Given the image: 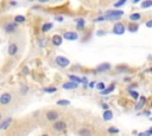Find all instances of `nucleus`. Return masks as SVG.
<instances>
[{
  "instance_id": "obj_13",
  "label": "nucleus",
  "mask_w": 152,
  "mask_h": 136,
  "mask_svg": "<svg viewBox=\"0 0 152 136\" xmlns=\"http://www.w3.org/2000/svg\"><path fill=\"white\" fill-rule=\"evenodd\" d=\"M62 88L64 89V90H74V89H77V88H79V84L69 81V82H66L64 84H63Z\"/></svg>"
},
{
  "instance_id": "obj_41",
  "label": "nucleus",
  "mask_w": 152,
  "mask_h": 136,
  "mask_svg": "<svg viewBox=\"0 0 152 136\" xmlns=\"http://www.w3.org/2000/svg\"><path fill=\"white\" fill-rule=\"evenodd\" d=\"M95 85H96L95 82H91L89 84H88V88H92V89H93V88H95Z\"/></svg>"
},
{
  "instance_id": "obj_37",
  "label": "nucleus",
  "mask_w": 152,
  "mask_h": 136,
  "mask_svg": "<svg viewBox=\"0 0 152 136\" xmlns=\"http://www.w3.org/2000/svg\"><path fill=\"white\" fill-rule=\"evenodd\" d=\"M55 20L58 21V23H62L63 20H64V18H63L62 16H56V17H55Z\"/></svg>"
},
{
  "instance_id": "obj_8",
  "label": "nucleus",
  "mask_w": 152,
  "mask_h": 136,
  "mask_svg": "<svg viewBox=\"0 0 152 136\" xmlns=\"http://www.w3.org/2000/svg\"><path fill=\"white\" fill-rule=\"evenodd\" d=\"M45 116H46V120H48V121H50V122H56V121L58 120V117H59V114L57 113L56 110H49L48 113L45 114Z\"/></svg>"
},
{
  "instance_id": "obj_30",
  "label": "nucleus",
  "mask_w": 152,
  "mask_h": 136,
  "mask_svg": "<svg viewBox=\"0 0 152 136\" xmlns=\"http://www.w3.org/2000/svg\"><path fill=\"white\" fill-rule=\"evenodd\" d=\"M28 92H29V86H28V85H23L21 88H20V95L25 96Z\"/></svg>"
},
{
  "instance_id": "obj_43",
  "label": "nucleus",
  "mask_w": 152,
  "mask_h": 136,
  "mask_svg": "<svg viewBox=\"0 0 152 136\" xmlns=\"http://www.w3.org/2000/svg\"><path fill=\"white\" fill-rule=\"evenodd\" d=\"M118 70H120V71H129L127 68H118Z\"/></svg>"
},
{
  "instance_id": "obj_11",
  "label": "nucleus",
  "mask_w": 152,
  "mask_h": 136,
  "mask_svg": "<svg viewBox=\"0 0 152 136\" xmlns=\"http://www.w3.org/2000/svg\"><path fill=\"white\" fill-rule=\"evenodd\" d=\"M12 122H13V118L12 117H7L4 121H1L0 122V130H6L8 127H11Z\"/></svg>"
},
{
  "instance_id": "obj_16",
  "label": "nucleus",
  "mask_w": 152,
  "mask_h": 136,
  "mask_svg": "<svg viewBox=\"0 0 152 136\" xmlns=\"http://www.w3.org/2000/svg\"><path fill=\"white\" fill-rule=\"evenodd\" d=\"M75 23H76V29L77 30H83V27L86 26V20L83 18L75 19Z\"/></svg>"
},
{
  "instance_id": "obj_28",
  "label": "nucleus",
  "mask_w": 152,
  "mask_h": 136,
  "mask_svg": "<svg viewBox=\"0 0 152 136\" xmlns=\"http://www.w3.org/2000/svg\"><path fill=\"white\" fill-rule=\"evenodd\" d=\"M43 91L48 92V94H54V92L57 91V88H55V86H49V88H44Z\"/></svg>"
},
{
  "instance_id": "obj_18",
  "label": "nucleus",
  "mask_w": 152,
  "mask_h": 136,
  "mask_svg": "<svg viewBox=\"0 0 152 136\" xmlns=\"http://www.w3.org/2000/svg\"><path fill=\"white\" fill-rule=\"evenodd\" d=\"M114 89H115V84H111L109 86H107V88H106L104 91H101L100 94H101V95H104V96H105V95H109L111 92L114 91Z\"/></svg>"
},
{
  "instance_id": "obj_34",
  "label": "nucleus",
  "mask_w": 152,
  "mask_h": 136,
  "mask_svg": "<svg viewBox=\"0 0 152 136\" xmlns=\"http://www.w3.org/2000/svg\"><path fill=\"white\" fill-rule=\"evenodd\" d=\"M140 114L144 115V116H146V117H150V116H151V111H150V110H143Z\"/></svg>"
},
{
  "instance_id": "obj_12",
  "label": "nucleus",
  "mask_w": 152,
  "mask_h": 136,
  "mask_svg": "<svg viewBox=\"0 0 152 136\" xmlns=\"http://www.w3.org/2000/svg\"><path fill=\"white\" fill-rule=\"evenodd\" d=\"M51 43H53V45L56 46V47L61 46L62 43H63V37L59 36V34H54V36L51 37Z\"/></svg>"
},
{
  "instance_id": "obj_22",
  "label": "nucleus",
  "mask_w": 152,
  "mask_h": 136,
  "mask_svg": "<svg viewBox=\"0 0 152 136\" xmlns=\"http://www.w3.org/2000/svg\"><path fill=\"white\" fill-rule=\"evenodd\" d=\"M26 21V18H25V16H21V14H18V16H16L15 17V23L17 24H23V23H25Z\"/></svg>"
},
{
  "instance_id": "obj_26",
  "label": "nucleus",
  "mask_w": 152,
  "mask_h": 136,
  "mask_svg": "<svg viewBox=\"0 0 152 136\" xmlns=\"http://www.w3.org/2000/svg\"><path fill=\"white\" fill-rule=\"evenodd\" d=\"M95 88L101 92V91H104L106 88H107V86L105 85V83L104 82H99V83H96V85H95Z\"/></svg>"
},
{
  "instance_id": "obj_24",
  "label": "nucleus",
  "mask_w": 152,
  "mask_h": 136,
  "mask_svg": "<svg viewBox=\"0 0 152 136\" xmlns=\"http://www.w3.org/2000/svg\"><path fill=\"white\" fill-rule=\"evenodd\" d=\"M138 29H139V25H138L137 23H131L130 25H129V31L130 32H137Z\"/></svg>"
},
{
  "instance_id": "obj_6",
  "label": "nucleus",
  "mask_w": 152,
  "mask_h": 136,
  "mask_svg": "<svg viewBox=\"0 0 152 136\" xmlns=\"http://www.w3.org/2000/svg\"><path fill=\"white\" fill-rule=\"evenodd\" d=\"M12 102V94L4 92L0 95V105H8Z\"/></svg>"
},
{
  "instance_id": "obj_47",
  "label": "nucleus",
  "mask_w": 152,
  "mask_h": 136,
  "mask_svg": "<svg viewBox=\"0 0 152 136\" xmlns=\"http://www.w3.org/2000/svg\"><path fill=\"white\" fill-rule=\"evenodd\" d=\"M1 118H3V115H1V113H0V122H1Z\"/></svg>"
},
{
  "instance_id": "obj_3",
  "label": "nucleus",
  "mask_w": 152,
  "mask_h": 136,
  "mask_svg": "<svg viewBox=\"0 0 152 136\" xmlns=\"http://www.w3.org/2000/svg\"><path fill=\"white\" fill-rule=\"evenodd\" d=\"M112 32L114 34H117V36H121L126 32V26H125V24H122L121 21H118L114 24V26H113V30Z\"/></svg>"
},
{
  "instance_id": "obj_29",
  "label": "nucleus",
  "mask_w": 152,
  "mask_h": 136,
  "mask_svg": "<svg viewBox=\"0 0 152 136\" xmlns=\"http://www.w3.org/2000/svg\"><path fill=\"white\" fill-rule=\"evenodd\" d=\"M130 96L133 98L134 101H137V100H139V97H140V95H139L135 90H132V91H130Z\"/></svg>"
},
{
  "instance_id": "obj_36",
  "label": "nucleus",
  "mask_w": 152,
  "mask_h": 136,
  "mask_svg": "<svg viewBox=\"0 0 152 136\" xmlns=\"http://www.w3.org/2000/svg\"><path fill=\"white\" fill-rule=\"evenodd\" d=\"M145 26H146L147 29H152V19H151V20H147V21L145 23Z\"/></svg>"
},
{
  "instance_id": "obj_9",
  "label": "nucleus",
  "mask_w": 152,
  "mask_h": 136,
  "mask_svg": "<svg viewBox=\"0 0 152 136\" xmlns=\"http://www.w3.org/2000/svg\"><path fill=\"white\" fill-rule=\"evenodd\" d=\"M112 69V64L111 63H101L96 66V72H100V73H105L107 71H109Z\"/></svg>"
},
{
  "instance_id": "obj_39",
  "label": "nucleus",
  "mask_w": 152,
  "mask_h": 136,
  "mask_svg": "<svg viewBox=\"0 0 152 136\" xmlns=\"http://www.w3.org/2000/svg\"><path fill=\"white\" fill-rule=\"evenodd\" d=\"M29 72H30V70H29L28 66H25V68L23 69V73H24V75H29Z\"/></svg>"
},
{
  "instance_id": "obj_21",
  "label": "nucleus",
  "mask_w": 152,
  "mask_h": 136,
  "mask_svg": "<svg viewBox=\"0 0 152 136\" xmlns=\"http://www.w3.org/2000/svg\"><path fill=\"white\" fill-rule=\"evenodd\" d=\"M130 20L132 21V23H137L138 20H140L142 19V14L140 13H132V14H130Z\"/></svg>"
},
{
  "instance_id": "obj_44",
  "label": "nucleus",
  "mask_w": 152,
  "mask_h": 136,
  "mask_svg": "<svg viewBox=\"0 0 152 136\" xmlns=\"http://www.w3.org/2000/svg\"><path fill=\"white\" fill-rule=\"evenodd\" d=\"M10 5H11V6H16V5H17V3H16V1H11V3H10Z\"/></svg>"
},
{
  "instance_id": "obj_10",
  "label": "nucleus",
  "mask_w": 152,
  "mask_h": 136,
  "mask_svg": "<svg viewBox=\"0 0 152 136\" xmlns=\"http://www.w3.org/2000/svg\"><path fill=\"white\" fill-rule=\"evenodd\" d=\"M66 129H67V123L64 121H56V123H54V130L64 131Z\"/></svg>"
},
{
  "instance_id": "obj_25",
  "label": "nucleus",
  "mask_w": 152,
  "mask_h": 136,
  "mask_svg": "<svg viewBox=\"0 0 152 136\" xmlns=\"http://www.w3.org/2000/svg\"><path fill=\"white\" fill-rule=\"evenodd\" d=\"M107 133L111 134V135H115V134H119V129L117 127H108L107 128Z\"/></svg>"
},
{
  "instance_id": "obj_40",
  "label": "nucleus",
  "mask_w": 152,
  "mask_h": 136,
  "mask_svg": "<svg viewBox=\"0 0 152 136\" xmlns=\"http://www.w3.org/2000/svg\"><path fill=\"white\" fill-rule=\"evenodd\" d=\"M137 86H138L137 84H132V85H130V86H129V88H127V90H129V92H130V91H132V90H133L134 88H137Z\"/></svg>"
},
{
  "instance_id": "obj_4",
  "label": "nucleus",
  "mask_w": 152,
  "mask_h": 136,
  "mask_svg": "<svg viewBox=\"0 0 152 136\" xmlns=\"http://www.w3.org/2000/svg\"><path fill=\"white\" fill-rule=\"evenodd\" d=\"M17 30H18V25L15 21H8V23H6L4 25V31L6 33H8V34H12V33L17 32Z\"/></svg>"
},
{
  "instance_id": "obj_23",
  "label": "nucleus",
  "mask_w": 152,
  "mask_h": 136,
  "mask_svg": "<svg viewBox=\"0 0 152 136\" xmlns=\"http://www.w3.org/2000/svg\"><path fill=\"white\" fill-rule=\"evenodd\" d=\"M140 7L143 10H146L149 7H152V0H144L143 3H140Z\"/></svg>"
},
{
  "instance_id": "obj_48",
  "label": "nucleus",
  "mask_w": 152,
  "mask_h": 136,
  "mask_svg": "<svg viewBox=\"0 0 152 136\" xmlns=\"http://www.w3.org/2000/svg\"><path fill=\"white\" fill-rule=\"evenodd\" d=\"M150 120H151V121H152V117H150Z\"/></svg>"
},
{
  "instance_id": "obj_7",
  "label": "nucleus",
  "mask_w": 152,
  "mask_h": 136,
  "mask_svg": "<svg viewBox=\"0 0 152 136\" xmlns=\"http://www.w3.org/2000/svg\"><path fill=\"white\" fill-rule=\"evenodd\" d=\"M18 51H19V46H18L17 43H11L8 45V47H7V53L11 57H15L18 53Z\"/></svg>"
},
{
  "instance_id": "obj_14",
  "label": "nucleus",
  "mask_w": 152,
  "mask_h": 136,
  "mask_svg": "<svg viewBox=\"0 0 152 136\" xmlns=\"http://www.w3.org/2000/svg\"><path fill=\"white\" fill-rule=\"evenodd\" d=\"M114 117V114H113V111L109 109V110H105L104 111V114H102V120L108 122V121H112Z\"/></svg>"
},
{
  "instance_id": "obj_49",
  "label": "nucleus",
  "mask_w": 152,
  "mask_h": 136,
  "mask_svg": "<svg viewBox=\"0 0 152 136\" xmlns=\"http://www.w3.org/2000/svg\"><path fill=\"white\" fill-rule=\"evenodd\" d=\"M151 95H152V91H151Z\"/></svg>"
},
{
  "instance_id": "obj_42",
  "label": "nucleus",
  "mask_w": 152,
  "mask_h": 136,
  "mask_svg": "<svg viewBox=\"0 0 152 136\" xmlns=\"http://www.w3.org/2000/svg\"><path fill=\"white\" fill-rule=\"evenodd\" d=\"M38 43H39V46H41V47H45V44H46L45 40H39Z\"/></svg>"
},
{
  "instance_id": "obj_46",
  "label": "nucleus",
  "mask_w": 152,
  "mask_h": 136,
  "mask_svg": "<svg viewBox=\"0 0 152 136\" xmlns=\"http://www.w3.org/2000/svg\"><path fill=\"white\" fill-rule=\"evenodd\" d=\"M41 136H49V134H42Z\"/></svg>"
},
{
  "instance_id": "obj_38",
  "label": "nucleus",
  "mask_w": 152,
  "mask_h": 136,
  "mask_svg": "<svg viewBox=\"0 0 152 136\" xmlns=\"http://www.w3.org/2000/svg\"><path fill=\"white\" fill-rule=\"evenodd\" d=\"M101 108L104 109V111H105V110H109V105H108L107 103H102V104H101Z\"/></svg>"
},
{
  "instance_id": "obj_33",
  "label": "nucleus",
  "mask_w": 152,
  "mask_h": 136,
  "mask_svg": "<svg viewBox=\"0 0 152 136\" xmlns=\"http://www.w3.org/2000/svg\"><path fill=\"white\" fill-rule=\"evenodd\" d=\"M106 34H107V32L104 31V30H99V31L96 32V36H97V37H102V36H106Z\"/></svg>"
},
{
  "instance_id": "obj_15",
  "label": "nucleus",
  "mask_w": 152,
  "mask_h": 136,
  "mask_svg": "<svg viewBox=\"0 0 152 136\" xmlns=\"http://www.w3.org/2000/svg\"><path fill=\"white\" fill-rule=\"evenodd\" d=\"M145 104H146V97L145 96H140V97H139V102L135 104L134 109L135 110H140Z\"/></svg>"
},
{
  "instance_id": "obj_5",
  "label": "nucleus",
  "mask_w": 152,
  "mask_h": 136,
  "mask_svg": "<svg viewBox=\"0 0 152 136\" xmlns=\"http://www.w3.org/2000/svg\"><path fill=\"white\" fill-rule=\"evenodd\" d=\"M63 39L69 40V42H75L79 39V33L77 32H74V31H66L63 33Z\"/></svg>"
},
{
  "instance_id": "obj_2",
  "label": "nucleus",
  "mask_w": 152,
  "mask_h": 136,
  "mask_svg": "<svg viewBox=\"0 0 152 136\" xmlns=\"http://www.w3.org/2000/svg\"><path fill=\"white\" fill-rule=\"evenodd\" d=\"M55 63H56L59 68L66 69V68H68V66L70 65V60H69L67 57H64V56H57V57L55 58Z\"/></svg>"
},
{
  "instance_id": "obj_45",
  "label": "nucleus",
  "mask_w": 152,
  "mask_h": 136,
  "mask_svg": "<svg viewBox=\"0 0 152 136\" xmlns=\"http://www.w3.org/2000/svg\"><path fill=\"white\" fill-rule=\"evenodd\" d=\"M149 131H150V135H151V136H152V127H151V128H150V129H149Z\"/></svg>"
},
{
  "instance_id": "obj_31",
  "label": "nucleus",
  "mask_w": 152,
  "mask_h": 136,
  "mask_svg": "<svg viewBox=\"0 0 152 136\" xmlns=\"http://www.w3.org/2000/svg\"><path fill=\"white\" fill-rule=\"evenodd\" d=\"M126 3H127V1H126V0H120V1H118V3H114V8H119V7H121V6H124Z\"/></svg>"
},
{
  "instance_id": "obj_20",
  "label": "nucleus",
  "mask_w": 152,
  "mask_h": 136,
  "mask_svg": "<svg viewBox=\"0 0 152 136\" xmlns=\"http://www.w3.org/2000/svg\"><path fill=\"white\" fill-rule=\"evenodd\" d=\"M79 136H92V131L88 128H82L79 130Z\"/></svg>"
},
{
  "instance_id": "obj_35",
  "label": "nucleus",
  "mask_w": 152,
  "mask_h": 136,
  "mask_svg": "<svg viewBox=\"0 0 152 136\" xmlns=\"http://www.w3.org/2000/svg\"><path fill=\"white\" fill-rule=\"evenodd\" d=\"M138 136H151V135H150L149 130H145V131H142V133H138Z\"/></svg>"
},
{
  "instance_id": "obj_17",
  "label": "nucleus",
  "mask_w": 152,
  "mask_h": 136,
  "mask_svg": "<svg viewBox=\"0 0 152 136\" xmlns=\"http://www.w3.org/2000/svg\"><path fill=\"white\" fill-rule=\"evenodd\" d=\"M53 27H54V24H53V23H45V24H43V25H42L41 31H42L43 33H46V32H49L50 30H51Z\"/></svg>"
},
{
  "instance_id": "obj_1",
  "label": "nucleus",
  "mask_w": 152,
  "mask_h": 136,
  "mask_svg": "<svg viewBox=\"0 0 152 136\" xmlns=\"http://www.w3.org/2000/svg\"><path fill=\"white\" fill-rule=\"evenodd\" d=\"M121 17H124V11L121 10H109L104 13L105 20H119Z\"/></svg>"
},
{
  "instance_id": "obj_32",
  "label": "nucleus",
  "mask_w": 152,
  "mask_h": 136,
  "mask_svg": "<svg viewBox=\"0 0 152 136\" xmlns=\"http://www.w3.org/2000/svg\"><path fill=\"white\" fill-rule=\"evenodd\" d=\"M82 84H83V88L86 89V88H88V79H87V77H82Z\"/></svg>"
},
{
  "instance_id": "obj_27",
  "label": "nucleus",
  "mask_w": 152,
  "mask_h": 136,
  "mask_svg": "<svg viewBox=\"0 0 152 136\" xmlns=\"http://www.w3.org/2000/svg\"><path fill=\"white\" fill-rule=\"evenodd\" d=\"M56 104L59 105V107H66V105H69V104H70V101H68V100H58V101L56 102Z\"/></svg>"
},
{
  "instance_id": "obj_19",
  "label": "nucleus",
  "mask_w": 152,
  "mask_h": 136,
  "mask_svg": "<svg viewBox=\"0 0 152 136\" xmlns=\"http://www.w3.org/2000/svg\"><path fill=\"white\" fill-rule=\"evenodd\" d=\"M68 77H69V81H70V82L77 83V84L82 83V78H81V77H79V76H76V75H73V73H70V75H68Z\"/></svg>"
}]
</instances>
